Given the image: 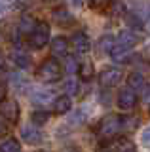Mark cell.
Returning <instances> with one entry per match:
<instances>
[{"instance_id":"484cf974","label":"cell","mask_w":150,"mask_h":152,"mask_svg":"<svg viewBox=\"0 0 150 152\" xmlns=\"http://www.w3.org/2000/svg\"><path fill=\"white\" fill-rule=\"evenodd\" d=\"M141 145L150 148V126H146L143 129V133H141Z\"/></svg>"},{"instance_id":"cb8c5ba5","label":"cell","mask_w":150,"mask_h":152,"mask_svg":"<svg viewBox=\"0 0 150 152\" xmlns=\"http://www.w3.org/2000/svg\"><path fill=\"white\" fill-rule=\"evenodd\" d=\"M139 118L135 116H120V124H122V131H129V129H135L137 127V122Z\"/></svg>"},{"instance_id":"9a60e30c","label":"cell","mask_w":150,"mask_h":152,"mask_svg":"<svg viewBox=\"0 0 150 152\" xmlns=\"http://www.w3.org/2000/svg\"><path fill=\"white\" fill-rule=\"evenodd\" d=\"M10 57H12L13 65L19 66V69H27V66H31V55L25 53V51H21V50H13Z\"/></svg>"},{"instance_id":"d6986e66","label":"cell","mask_w":150,"mask_h":152,"mask_svg":"<svg viewBox=\"0 0 150 152\" xmlns=\"http://www.w3.org/2000/svg\"><path fill=\"white\" fill-rule=\"evenodd\" d=\"M63 89H65V95H67V97L78 93V89H80V82H78L76 76H68V78L65 80V84H63Z\"/></svg>"},{"instance_id":"d4e9b609","label":"cell","mask_w":150,"mask_h":152,"mask_svg":"<svg viewBox=\"0 0 150 152\" xmlns=\"http://www.w3.org/2000/svg\"><path fill=\"white\" fill-rule=\"evenodd\" d=\"M51 99V91H46V93H34L32 95V101L36 104H44V103H50Z\"/></svg>"},{"instance_id":"4316f807","label":"cell","mask_w":150,"mask_h":152,"mask_svg":"<svg viewBox=\"0 0 150 152\" xmlns=\"http://www.w3.org/2000/svg\"><path fill=\"white\" fill-rule=\"evenodd\" d=\"M8 131H10V126H8V122L4 120L2 116H0V137L8 135Z\"/></svg>"},{"instance_id":"9c48e42d","label":"cell","mask_w":150,"mask_h":152,"mask_svg":"<svg viewBox=\"0 0 150 152\" xmlns=\"http://www.w3.org/2000/svg\"><path fill=\"white\" fill-rule=\"evenodd\" d=\"M36 25H38V21H36L32 15H29V13H25V15H21L19 23H17V34H19V36H27V40H29V36L34 32Z\"/></svg>"},{"instance_id":"e0dca14e","label":"cell","mask_w":150,"mask_h":152,"mask_svg":"<svg viewBox=\"0 0 150 152\" xmlns=\"http://www.w3.org/2000/svg\"><path fill=\"white\" fill-rule=\"evenodd\" d=\"M110 59L116 61V63H129L131 61V50H124V48L116 46L110 53Z\"/></svg>"},{"instance_id":"3957f363","label":"cell","mask_w":150,"mask_h":152,"mask_svg":"<svg viewBox=\"0 0 150 152\" xmlns=\"http://www.w3.org/2000/svg\"><path fill=\"white\" fill-rule=\"evenodd\" d=\"M50 42V25L46 21H38L34 32L29 36V46L32 50H42Z\"/></svg>"},{"instance_id":"7402d4cb","label":"cell","mask_w":150,"mask_h":152,"mask_svg":"<svg viewBox=\"0 0 150 152\" xmlns=\"http://www.w3.org/2000/svg\"><path fill=\"white\" fill-rule=\"evenodd\" d=\"M78 74H80V80L87 82V80L93 78V74H95V69H93L91 63H82L80 69H78Z\"/></svg>"},{"instance_id":"836d02e7","label":"cell","mask_w":150,"mask_h":152,"mask_svg":"<svg viewBox=\"0 0 150 152\" xmlns=\"http://www.w3.org/2000/svg\"><path fill=\"white\" fill-rule=\"evenodd\" d=\"M38 152H46V150H38Z\"/></svg>"},{"instance_id":"603a6c76","label":"cell","mask_w":150,"mask_h":152,"mask_svg":"<svg viewBox=\"0 0 150 152\" xmlns=\"http://www.w3.org/2000/svg\"><path fill=\"white\" fill-rule=\"evenodd\" d=\"M78 69H80V63H78L74 57H68L65 59V72H67L68 76H76L78 74Z\"/></svg>"},{"instance_id":"7a4b0ae2","label":"cell","mask_w":150,"mask_h":152,"mask_svg":"<svg viewBox=\"0 0 150 152\" xmlns=\"http://www.w3.org/2000/svg\"><path fill=\"white\" fill-rule=\"evenodd\" d=\"M122 131V124H120V116L116 114H110V116H105L97 126V133H99L101 141H112L116 139V135Z\"/></svg>"},{"instance_id":"ac0fdd59","label":"cell","mask_w":150,"mask_h":152,"mask_svg":"<svg viewBox=\"0 0 150 152\" xmlns=\"http://www.w3.org/2000/svg\"><path fill=\"white\" fill-rule=\"evenodd\" d=\"M112 152H137V146L133 145L129 139H118L114 142V146H112Z\"/></svg>"},{"instance_id":"4dcf8cb0","label":"cell","mask_w":150,"mask_h":152,"mask_svg":"<svg viewBox=\"0 0 150 152\" xmlns=\"http://www.w3.org/2000/svg\"><path fill=\"white\" fill-rule=\"evenodd\" d=\"M2 65H4V53L0 51V69H2Z\"/></svg>"},{"instance_id":"6da1fadb","label":"cell","mask_w":150,"mask_h":152,"mask_svg":"<svg viewBox=\"0 0 150 152\" xmlns=\"http://www.w3.org/2000/svg\"><path fill=\"white\" fill-rule=\"evenodd\" d=\"M63 76V66L57 59H46L38 69H36V78L44 84H53L61 80Z\"/></svg>"},{"instance_id":"d6a6232c","label":"cell","mask_w":150,"mask_h":152,"mask_svg":"<svg viewBox=\"0 0 150 152\" xmlns=\"http://www.w3.org/2000/svg\"><path fill=\"white\" fill-rule=\"evenodd\" d=\"M148 28H150V19H148Z\"/></svg>"},{"instance_id":"7c38bea8","label":"cell","mask_w":150,"mask_h":152,"mask_svg":"<svg viewBox=\"0 0 150 152\" xmlns=\"http://www.w3.org/2000/svg\"><path fill=\"white\" fill-rule=\"evenodd\" d=\"M21 139L27 142V145H40L42 142V133L36 129L34 126H23L21 127Z\"/></svg>"},{"instance_id":"52a82bcc","label":"cell","mask_w":150,"mask_h":152,"mask_svg":"<svg viewBox=\"0 0 150 152\" xmlns=\"http://www.w3.org/2000/svg\"><path fill=\"white\" fill-rule=\"evenodd\" d=\"M19 114H21V108H19V104L15 101L6 99L4 103H0V116H2L8 124H15L19 120Z\"/></svg>"},{"instance_id":"8fae6325","label":"cell","mask_w":150,"mask_h":152,"mask_svg":"<svg viewBox=\"0 0 150 152\" xmlns=\"http://www.w3.org/2000/svg\"><path fill=\"white\" fill-rule=\"evenodd\" d=\"M70 108H72V101H70V97H67L65 93L59 95V97H55L53 103H51V110H53V114H59V116L70 112Z\"/></svg>"},{"instance_id":"5bb4252c","label":"cell","mask_w":150,"mask_h":152,"mask_svg":"<svg viewBox=\"0 0 150 152\" xmlns=\"http://www.w3.org/2000/svg\"><path fill=\"white\" fill-rule=\"evenodd\" d=\"M114 48H116V38H114V36H110V34L101 36V38H99V42H97V50H99L101 53L110 55Z\"/></svg>"},{"instance_id":"30bf717a","label":"cell","mask_w":150,"mask_h":152,"mask_svg":"<svg viewBox=\"0 0 150 152\" xmlns=\"http://www.w3.org/2000/svg\"><path fill=\"white\" fill-rule=\"evenodd\" d=\"M68 40L65 36H55L53 40L50 42V51H51V55H53V59L55 57H65L67 59V53H68Z\"/></svg>"},{"instance_id":"4fadbf2b","label":"cell","mask_w":150,"mask_h":152,"mask_svg":"<svg viewBox=\"0 0 150 152\" xmlns=\"http://www.w3.org/2000/svg\"><path fill=\"white\" fill-rule=\"evenodd\" d=\"M127 86H129L131 91L139 93V91H144L148 84H146V80H144V76L141 72H131L129 78H127Z\"/></svg>"},{"instance_id":"f546056e","label":"cell","mask_w":150,"mask_h":152,"mask_svg":"<svg viewBox=\"0 0 150 152\" xmlns=\"http://www.w3.org/2000/svg\"><path fill=\"white\" fill-rule=\"evenodd\" d=\"M8 8V4L6 2H0V13H4V10Z\"/></svg>"},{"instance_id":"1f68e13d","label":"cell","mask_w":150,"mask_h":152,"mask_svg":"<svg viewBox=\"0 0 150 152\" xmlns=\"http://www.w3.org/2000/svg\"><path fill=\"white\" fill-rule=\"evenodd\" d=\"M101 152H112V150H110V148H103Z\"/></svg>"},{"instance_id":"ffe728a7","label":"cell","mask_w":150,"mask_h":152,"mask_svg":"<svg viewBox=\"0 0 150 152\" xmlns=\"http://www.w3.org/2000/svg\"><path fill=\"white\" fill-rule=\"evenodd\" d=\"M48 120H50V112L48 110H34V112L31 114V124L34 127L36 126H44Z\"/></svg>"},{"instance_id":"5b68a950","label":"cell","mask_w":150,"mask_h":152,"mask_svg":"<svg viewBox=\"0 0 150 152\" xmlns=\"http://www.w3.org/2000/svg\"><path fill=\"white\" fill-rule=\"evenodd\" d=\"M143 40V36H141L139 31H133V28H125V31H122L118 38H116V46L124 48V50H131L133 46H137L139 42Z\"/></svg>"},{"instance_id":"277c9868","label":"cell","mask_w":150,"mask_h":152,"mask_svg":"<svg viewBox=\"0 0 150 152\" xmlns=\"http://www.w3.org/2000/svg\"><path fill=\"white\" fill-rule=\"evenodd\" d=\"M137 103H139V95L135 91H131L129 88L120 89L118 97H116V104H118V108H120V110H125V112L133 110V108L137 107Z\"/></svg>"},{"instance_id":"83f0119b","label":"cell","mask_w":150,"mask_h":152,"mask_svg":"<svg viewBox=\"0 0 150 152\" xmlns=\"http://www.w3.org/2000/svg\"><path fill=\"white\" fill-rule=\"evenodd\" d=\"M70 124H74V126H78V124H84V114L82 112H76L70 116Z\"/></svg>"},{"instance_id":"44dd1931","label":"cell","mask_w":150,"mask_h":152,"mask_svg":"<svg viewBox=\"0 0 150 152\" xmlns=\"http://www.w3.org/2000/svg\"><path fill=\"white\" fill-rule=\"evenodd\" d=\"M0 152H19V141L13 139V137H8L0 142Z\"/></svg>"},{"instance_id":"ba28073f","label":"cell","mask_w":150,"mask_h":152,"mask_svg":"<svg viewBox=\"0 0 150 152\" xmlns=\"http://www.w3.org/2000/svg\"><path fill=\"white\" fill-rule=\"evenodd\" d=\"M68 46L72 48L76 53L84 55V53H87V51H90L91 42H90V38H87L86 32H74V34L68 38Z\"/></svg>"},{"instance_id":"8992f818","label":"cell","mask_w":150,"mask_h":152,"mask_svg":"<svg viewBox=\"0 0 150 152\" xmlns=\"http://www.w3.org/2000/svg\"><path fill=\"white\" fill-rule=\"evenodd\" d=\"M122 78H124V74H122L120 69H116V66H110V69H105L101 70L99 74V84L103 88H114V86H118L122 82Z\"/></svg>"},{"instance_id":"2e32d148","label":"cell","mask_w":150,"mask_h":152,"mask_svg":"<svg viewBox=\"0 0 150 152\" xmlns=\"http://www.w3.org/2000/svg\"><path fill=\"white\" fill-rule=\"evenodd\" d=\"M53 21L59 23V25H70V23H74V17L68 10L57 8V10H53Z\"/></svg>"},{"instance_id":"f1b7e54d","label":"cell","mask_w":150,"mask_h":152,"mask_svg":"<svg viewBox=\"0 0 150 152\" xmlns=\"http://www.w3.org/2000/svg\"><path fill=\"white\" fill-rule=\"evenodd\" d=\"M6 93H8L6 86H0V103H4V101H6Z\"/></svg>"}]
</instances>
